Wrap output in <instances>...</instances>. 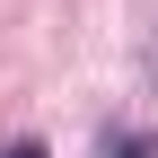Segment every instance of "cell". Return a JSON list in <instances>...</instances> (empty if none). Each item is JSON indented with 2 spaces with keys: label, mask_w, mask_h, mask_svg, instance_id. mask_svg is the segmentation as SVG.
Masks as SVG:
<instances>
[{
  "label": "cell",
  "mask_w": 158,
  "mask_h": 158,
  "mask_svg": "<svg viewBox=\"0 0 158 158\" xmlns=\"http://www.w3.org/2000/svg\"><path fill=\"white\" fill-rule=\"evenodd\" d=\"M9 158H44V149H35V141H27V149H9Z\"/></svg>",
  "instance_id": "6da1fadb"
}]
</instances>
